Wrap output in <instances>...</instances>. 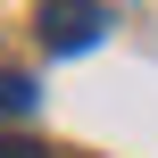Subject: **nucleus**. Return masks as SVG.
<instances>
[{
    "instance_id": "nucleus-1",
    "label": "nucleus",
    "mask_w": 158,
    "mask_h": 158,
    "mask_svg": "<svg viewBox=\"0 0 158 158\" xmlns=\"http://www.w3.org/2000/svg\"><path fill=\"white\" fill-rule=\"evenodd\" d=\"M100 25H108V8L100 0H42V50H92L100 42Z\"/></svg>"
},
{
    "instance_id": "nucleus-2",
    "label": "nucleus",
    "mask_w": 158,
    "mask_h": 158,
    "mask_svg": "<svg viewBox=\"0 0 158 158\" xmlns=\"http://www.w3.org/2000/svg\"><path fill=\"white\" fill-rule=\"evenodd\" d=\"M42 92H33V75H17V67H0V117H25Z\"/></svg>"
},
{
    "instance_id": "nucleus-3",
    "label": "nucleus",
    "mask_w": 158,
    "mask_h": 158,
    "mask_svg": "<svg viewBox=\"0 0 158 158\" xmlns=\"http://www.w3.org/2000/svg\"><path fill=\"white\" fill-rule=\"evenodd\" d=\"M0 158H50L42 142H17V133H0Z\"/></svg>"
}]
</instances>
